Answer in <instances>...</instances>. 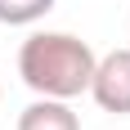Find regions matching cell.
Listing matches in <instances>:
<instances>
[{
    "instance_id": "cell-2",
    "label": "cell",
    "mask_w": 130,
    "mask_h": 130,
    "mask_svg": "<svg viewBox=\"0 0 130 130\" xmlns=\"http://www.w3.org/2000/svg\"><path fill=\"white\" fill-rule=\"evenodd\" d=\"M90 94H94V103L103 112L130 117V50H112V54H103L94 63Z\"/></svg>"
},
{
    "instance_id": "cell-1",
    "label": "cell",
    "mask_w": 130,
    "mask_h": 130,
    "mask_svg": "<svg viewBox=\"0 0 130 130\" xmlns=\"http://www.w3.org/2000/svg\"><path fill=\"white\" fill-rule=\"evenodd\" d=\"M94 50L72 31H31L18 50V76L45 99H76L90 90Z\"/></svg>"
},
{
    "instance_id": "cell-4",
    "label": "cell",
    "mask_w": 130,
    "mask_h": 130,
    "mask_svg": "<svg viewBox=\"0 0 130 130\" xmlns=\"http://www.w3.org/2000/svg\"><path fill=\"white\" fill-rule=\"evenodd\" d=\"M50 9H54V0H0V23L27 27V23H36V18H45Z\"/></svg>"
},
{
    "instance_id": "cell-3",
    "label": "cell",
    "mask_w": 130,
    "mask_h": 130,
    "mask_svg": "<svg viewBox=\"0 0 130 130\" xmlns=\"http://www.w3.org/2000/svg\"><path fill=\"white\" fill-rule=\"evenodd\" d=\"M18 130H81V117L67 108V99H45L27 103L18 112Z\"/></svg>"
}]
</instances>
